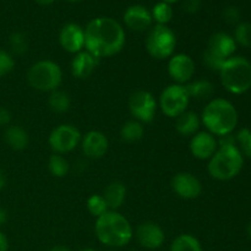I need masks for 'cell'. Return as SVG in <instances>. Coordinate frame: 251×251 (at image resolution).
<instances>
[{
  "label": "cell",
  "instance_id": "obj_17",
  "mask_svg": "<svg viewBox=\"0 0 251 251\" xmlns=\"http://www.w3.org/2000/svg\"><path fill=\"white\" fill-rule=\"evenodd\" d=\"M123 22L129 29L134 32H146L153 26L151 10L140 4L130 5L123 15Z\"/></svg>",
  "mask_w": 251,
  "mask_h": 251
},
{
  "label": "cell",
  "instance_id": "obj_25",
  "mask_svg": "<svg viewBox=\"0 0 251 251\" xmlns=\"http://www.w3.org/2000/svg\"><path fill=\"white\" fill-rule=\"evenodd\" d=\"M48 107L51 112L56 114H63L69 112L71 107V98L68 92L63 90H55L49 93L48 97Z\"/></svg>",
  "mask_w": 251,
  "mask_h": 251
},
{
  "label": "cell",
  "instance_id": "obj_18",
  "mask_svg": "<svg viewBox=\"0 0 251 251\" xmlns=\"http://www.w3.org/2000/svg\"><path fill=\"white\" fill-rule=\"evenodd\" d=\"M59 44L65 51L76 54L85 49V28L75 22L64 25L59 32Z\"/></svg>",
  "mask_w": 251,
  "mask_h": 251
},
{
  "label": "cell",
  "instance_id": "obj_23",
  "mask_svg": "<svg viewBox=\"0 0 251 251\" xmlns=\"http://www.w3.org/2000/svg\"><path fill=\"white\" fill-rule=\"evenodd\" d=\"M186 91L191 100H200V102H208L215 95V85L206 78H198L191 80L185 85Z\"/></svg>",
  "mask_w": 251,
  "mask_h": 251
},
{
  "label": "cell",
  "instance_id": "obj_38",
  "mask_svg": "<svg viewBox=\"0 0 251 251\" xmlns=\"http://www.w3.org/2000/svg\"><path fill=\"white\" fill-rule=\"evenodd\" d=\"M6 186V176H5L4 171L0 168V191Z\"/></svg>",
  "mask_w": 251,
  "mask_h": 251
},
{
  "label": "cell",
  "instance_id": "obj_43",
  "mask_svg": "<svg viewBox=\"0 0 251 251\" xmlns=\"http://www.w3.org/2000/svg\"><path fill=\"white\" fill-rule=\"evenodd\" d=\"M248 235H249V238L251 239V221L249 222V225H248Z\"/></svg>",
  "mask_w": 251,
  "mask_h": 251
},
{
  "label": "cell",
  "instance_id": "obj_42",
  "mask_svg": "<svg viewBox=\"0 0 251 251\" xmlns=\"http://www.w3.org/2000/svg\"><path fill=\"white\" fill-rule=\"evenodd\" d=\"M159 1H163V2H166V4L173 5V4H176V2L180 1V0H159Z\"/></svg>",
  "mask_w": 251,
  "mask_h": 251
},
{
  "label": "cell",
  "instance_id": "obj_11",
  "mask_svg": "<svg viewBox=\"0 0 251 251\" xmlns=\"http://www.w3.org/2000/svg\"><path fill=\"white\" fill-rule=\"evenodd\" d=\"M130 114L135 120L149 124L153 122L158 110V100L150 91L139 90L130 95L127 102Z\"/></svg>",
  "mask_w": 251,
  "mask_h": 251
},
{
  "label": "cell",
  "instance_id": "obj_10",
  "mask_svg": "<svg viewBox=\"0 0 251 251\" xmlns=\"http://www.w3.org/2000/svg\"><path fill=\"white\" fill-rule=\"evenodd\" d=\"M82 134L73 124H60L54 127L48 136V144L53 153L66 154L80 147Z\"/></svg>",
  "mask_w": 251,
  "mask_h": 251
},
{
  "label": "cell",
  "instance_id": "obj_4",
  "mask_svg": "<svg viewBox=\"0 0 251 251\" xmlns=\"http://www.w3.org/2000/svg\"><path fill=\"white\" fill-rule=\"evenodd\" d=\"M244 167V156L237 145H222L208 159L207 172L218 181H229L238 176Z\"/></svg>",
  "mask_w": 251,
  "mask_h": 251
},
{
  "label": "cell",
  "instance_id": "obj_34",
  "mask_svg": "<svg viewBox=\"0 0 251 251\" xmlns=\"http://www.w3.org/2000/svg\"><path fill=\"white\" fill-rule=\"evenodd\" d=\"M240 10L238 9L234 5H229V6L225 7V10L222 11V17L225 20L226 24L228 25H234L237 26L240 22Z\"/></svg>",
  "mask_w": 251,
  "mask_h": 251
},
{
  "label": "cell",
  "instance_id": "obj_22",
  "mask_svg": "<svg viewBox=\"0 0 251 251\" xmlns=\"http://www.w3.org/2000/svg\"><path fill=\"white\" fill-rule=\"evenodd\" d=\"M4 140L7 146L14 151H25L29 145V135L20 125H9L5 129Z\"/></svg>",
  "mask_w": 251,
  "mask_h": 251
},
{
  "label": "cell",
  "instance_id": "obj_12",
  "mask_svg": "<svg viewBox=\"0 0 251 251\" xmlns=\"http://www.w3.org/2000/svg\"><path fill=\"white\" fill-rule=\"evenodd\" d=\"M195 70V61L188 54L176 53L168 59L167 71L173 83L185 86L194 78Z\"/></svg>",
  "mask_w": 251,
  "mask_h": 251
},
{
  "label": "cell",
  "instance_id": "obj_6",
  "mask_svg": "<svg viewBox=\"0 0 251 251\" xmlns=\"http://www.w3.org/2000/svg\"><path fill=\"white\" fill-rule=\"evenodd\" d=\"M26 81L33 90L50 93L58 90L63 83V70L55 61L42 59L29 66Z\"/></svg>",
  "mask_w": 251,
  "mask_h": 251
},
{
  "label": "cell",
  "instance_id": "obj_28",
  "mask_svg": "<svg viewBox=\"0 0 251 251\" xmlns=\"http://www.w3.org/2000/svg\"><path fill=\"white\" fill-rule=\"evenodd\" d=\"M151 15L152 20H153V22H156V25L168 26V24L174 17L173 6L169 4H166V2L163 1H158L157 4H154L153 7H152Z\"/></svg>",
  "mask_w": 251,
  "mask_h": 251
},
{
  "label": "cell",
  "instance_id": "obj_44",
  "mask_svg": "<svg viewBox=\"0 0 251 251\" xmlns=\"http://www.w3.org/2000/svg\"><path fill=\"white\" fill-rule=\"evenodd\" d=\"M78 251H96V250L92 249V248H82V249H80Z\"/></svg>",
  "mask_w": 251,
  "mask_h": 251
},
{
  "label": "cell",
  "instance_id": "obj_41",
  "mask_svg": "<svg viewBox=\"0 0 251 251\" xmlns=\"http://www.w3.org/2000/svg\"><path fill=\"white\" fill-rule=\"evenodd\" d=\"M48 251H71L68 247L65 245H55V247L50 248Z\"/></svg>",
  "mask_w": 251,
  "mask_h": 251
},
{
  "label": "cell",
  "instance_id": "obj_31",
  "mask_svg": "<svg viewBox=\"0 0 251 251\" xmlns=\"http://www.w3.org/2000/svg\"><path fill=\"white\" fill-rule=\"evenodd\" d=\"M237 46L251 49V22H239L233 34Z\"/></svg>",
  "mask_w": 251,
  "mask_h": 251
},
{
  "label": "cell",
  "instance_id": "obj_37",
  "mask_svg": "<svg viewBox=\"0 0 251 251\" xmlns=\"http://www.w3.org/2000/svg\"><path fill=\"white\" fill-rule=\"evenodd\" d=\"M0 251H9V239L0 230Z\"/></svg>",
  "mask_w": 251,
  "mask_h": 251
},
{
  "label": "cell",
  "instance_id": "obj_24",
  "mask_svg": "<svg viewBox=\"0 0 251 251\" xmlns=\"http://www.w3.org/2000/svg\"><path fill=\"white\" fill-rule=\"evenodd\" d=\"M145 135V126L142 123L131 119L124 123L120 129V139L126 144H135L142 140Z\"/></svg>",
  "mask_w": 251,
  "mask_h": 251
},
{
  "label": "cell",
  "instance_id": "obj_5",
  "mask_svg": "<svg viewBox=\"0 0 251 251\" xmlns=\"http://www.w3.org/2000/svg\"><path fill=\"white\" fill-rule=\"evenodd\" d=\"M221 83L232 95H243L251 88V61L240 55H233L218 71Z\"/></svg>",
  "mask_w": 251,
  "mask_h": 251
},
{
  "label": "cell",
  "instance_id": "obj_20",
  "mask_svg": "<svg viewBox=\"0 0 251 251\" xmlns=\"http://www.w3.org/2000/svg\"><path fill=\"white\" fill-rule=\"evenodd\" d=\"M201 125V117L193 110H186L176 119V132L185 137H191L200 131Z\"/></svg>",
  "mask_w": 251,
  "mask_h": 251
},
{
  "label": "cell",
  "instance_id": "obj_46",
  "mask_svg": "<svg viewBox=\"0 0 251 251\" xmlns=\"http://www.w3.org/2000/svg\"><path fill=\"white\" fill-rule=\"evenodd\" d=\"M109 251H119V250H118V249H110Z\"/></svg>",
  "mask_w": 251,
  "mask_h": 251
},
{
  "label": "cell",
  "instance_id": "obj_15",
  "mask_svg": "<svg viewBox=\"0 0 251 251\" xmlns=\"http://www.w3.org/2000/svg\"><path fill=\"white\" fill-rule=\"evenodd\" d=\"M80 147L86 158L100 159L108 153L109 140L104 132L98 131V130H91L82 135Z\"/></svg>",
  "mask_w": 251,
  "mask_h": 251
},
{
  "label": "cell",
  "instance_id": "obj_32",
  "mask_svg": "<svg viewBox=\"0 0 251 251\" xmlns=\"http://www.w3.org/2000/svg\"><path fill=\"white\" fill-rule=\"evenodd\" d=\"M237 140V146L243 153V156L248 157L251 159V130L243 127L235 135Z\"/></svg>",
  "mask_w": 251,
  "mask_h": 251
},
{
  "label": "cell",
  "instance_id": "obj_7",
  "mask_svg": "<svg viewBox=\"0 0 251 251\" xmlns=\"http://www.w3.org/2000/svg\"><path fill=\"white\" fill-rule=\"evenodd\" d=\"M237 47L234 38L229 33L216 32L208 39L207 47L202 54L203 63L210 70L218 73L226 60L234 55Z\"/></svg>",
  "mask_w": 251,
  "mask_h": 251
},
{
  "label": "cell",
  "instance_id": "obj_13",
  "mask_svg": "<svg viewBox=\"0 0 251 251\" xmlns=\"http://www.w3.org/2000/svg\"><path fill=\"white\" fill-rule=\"evenodd\" d=\"M172 190L176 196L184 200H194L202 194V184L200 179L189 172H179L172 178Z\"/></svg>",
  "mask_w": 251,
  "mask_h": 251
},
{
  "label": "cell",
  "instance_id": "obj_30",
  "mask_svg": "<svg viewBox=\"0 0 251 251\" xmlns=\"http://www.w3.org/2000/svg\"><path fill=\"white\" fill-rule=\"evenodd\" d=\"M86 207H87L90 215L95 217L96 220L102 215H104L105 212L110 211L102 194H93V195H91L87 199V201H86Z\"/></svg>",
  "mask_w": 251,
  "mask_h": 251
},
{
  "label": "cell",
  "instance_id": "obj_27",
  "mask_svg": "<svg viewBox=\"0 0 251 251\" xmlns=\"http://www.w3.org/2000/svg\"><path fill=\"white\" fill-rule=\"evenodd\" d=\"M48 171L55 178H64L70 171V163L63 154L53 153L48 159Z\"/></svg>",
  "mask_w": 251,
  "mask_h": 251
},
{
  "label": "cell",
  "instance_id": "obj_14",
  "mask_svg": "<svg viewBox=\"0 0 251 251\" xmlns=\"http://www.w3.org/2000/svg\"><path fill=\"white\" fill-rule=\"evenodd\" d=\"M134 235L137 243L147 250L159 249L166 242V233L163 228L152 221H146L137 226Z\"/></svg>",
  "mask_w": 251,
  "mask_h": 251
},
{
  "label": "cell",
  "instance_id": "obj_21",
  "mask_svg": "<svg viewBox=\"0 0 251 251\" xmlns=\"http://www.w3.org/2000/svg\"><path fill=\"white\" fill-rule=\"evenodd\" d=\"M126 186L122 181L114 180L108 184L103 190V198L110 211H118L126 200Z\"/></svg>",
  "mask_w": 251,
  "mask_h": 251
},
{
  "label": "cell",
  "instance_id": "obj_16",
  "mask_svg": "<svg viewBox=\"0 0 251 251\" xmlns=\"http://www.w3.org/2000/svg\"><path fill=\"white\" fill-rule=\"evenodd\" d=\"M189 150L194 158L208 161L218 150V137L206 130L196 132L194 136L190 137Z\"/></svg>",
  "mask_w": 251,
  "mask_h": 251
},
{
  "label": "cell",
  "instance_id": "obj_26",
  "mask_svg": "<svg viewBox=\"0 0 251 251\" xmlns=\"http://www.w3.org/2000/svg\"><path fill=\"white\" fill-rule=\"evenodd\" d=\"M169 251H203L200 240L194 235L184 233L174 238Z\"/></svg>",
  "mask_w": 251,
  "mask_h": 251
},
{
  "label": "cell",
  "instance_id": "obj_9",
  "mask_svg": "<svg viewBox=\"0 0 251 251\" xmlns=\"http://www.w3.org/2000/svg\"><path fill=\"white\" fill-rule=\"evenodd\" d=\"M158 109L171 119H176L179 115L188 110L190 104V96L184 85L172 83L164 87L158 97Z\"/></svg>",
  "mask_w": 251,
  "mask_h": 251
},
{
  "label": "cell",
  "instance_id": "obj_33",
  "mask_svg": "<svg viewBox=\"0 0 251 251\" xmlns=\"http://www.w3.org/2000/svg\"><path fill=\"white\" fill-rule=\"evenodd\" d=\"M15 68V58L10 51L0 49V78L9 75Z\"/></svg>",
  "mask_w": 251,
  "mask_h": 251
},
{
  "label": "cell",
  "instance_id": "obj_29",
  "mask_svg": "<svg viewBox=\"0 0 251 251\" xmlns=\"http://www.w3.org/2000/svg\"><path fill=\"white\" fill-rule=\"evenodd\" d=\"M10 53L12 55H24L28 50V39L24 32H12L9 37Z\"/></svg>",
  "mask_w": 251,
  "mask_h": 251
},
{
  "label": "cell",
  "instance_id": "obj_2",
  "mask_svg": "<svg viewBox=\"0 0 251 251\" xmlns=\"http://www.w3.org/2000/svg\"><path fill=\"white\" fill-rule=\"evenodd\" d=\"M95 234L104 247L119 249L131 242L134 228L124 215L118 211H108L96 220Z\"/></svg>",
  "mask_w": 251,
  "mask_h": 251
},
{
  "label": "cell",
  "instance_id": "obj_1",
  "mask_svg": "<svg viewBox=\"0 0 251 251\" xmlns=\"http://www.w3.org/2000/svg\"><path fill=\"white\" fill-rule=\"evenodd\" d=\"M125 43L124 27L113 17H96L85 27V49L100 60L119 54Z\"/></svg>",
  "mask_w": 251,
  "mask_h": 251
},
{
  "label": "cell",
  "instance_id": "obj_8",
  "mask_svg": "<svg viewBox=\"0 0 251 251\" xmlns=\"http://www.w3.org/2000/svg\"><path fill=\"white\" fill-rule=\"evenodd\" d=\"M145 47L149 55L156 60H168L176 54V36L169 26L154 25L147 32Z\"/></svg>",
  "mask_w": 251,
  "mask_h": 251
},
{
  "label": "cell",
  "instance_id": "obj_3",
  "mask_svg": "<svg viewBox=\"0 0 251 251\" xmlns=\"http://www.w3.org/2000/svg\"><path fill=\"white\" fill-rule=\"evenodd\" d=\"M200 117L206 131L216 137L233 134L239 122L237 108L226 98H212L208 100Z\"/></svg>",
  "mask_w": 251,
  "mask_h": 251
},
{
  "label": "cell",
  "instance_id": "obj_35",
  "mask_svg": "<svg viewBox=\"0 0 251 251\" xmlns=\"http://www.w3.org/2000/svg\"><path fill=\"white\" fill-rule=\"evenodd\" d=\"M201 0H183L181 1V9L189 15H194L200 11L201 9Z\"/></svg>",
  "mask_w": 251,
  "mask_h": 251
},
{
  "label": "cell",
  "instance_id": "obj_36",
  "mask_svg": "<svg viewBox=\"0 0 251 251\" xmlns=\"http://www.w3.org/2000/svg\"><path fill=\"white\" fill-rule=\"evenodd\" d=\"M11 120L12 115L10 110L0 105V127H7L9 125H11Z\"/></svg>",
  "mask_w": 251,
  "mask_h": 251
},
{
  "label": "cell",
  "instance_id": "obj_19",
  "mask_svg": "<svg viewBox=\"0 0 251 251\" xmlns=\"http://www.w3.org/2000/svg\"><path fill=\"white\" fill-rule=\"evenodd\" d=\"M100 64V59L96 58L92 53L83 49L74 54L70 63V71L73 76L78 80H87L93 75Z\"/></svg>",
  "mask_w": 251,
  "mask_h": 251
},
{
  "label": "cell",
  "instance_id": "obj_45",
  "mask_svg": "<svg viewBox=\"0 0 251 251\" xmlns=\"http://www.w3.org/2000/svg\"><path fill=\"white\" fill-rule=\"evenodd\" d=\"M65 1H68V2H81V1H83V0H65Z\"/></svg>",
  "mask_w": 251,
  "mask_h": 251
},
{
  "label": "cell",
  "instance_id": "obj_40",
  "mask_svg": "<svg viewBox=\"0 0 251 251\" xmlns=\"http://www.w3.org/2000/svg\"><path fill=\"white\" fill-rule=\"evenodd\" d=\"M6 220H7L6 211H5L4 208L0 207V227H1L5 222H6Z\"/></svg>",
  "mask_w": 251,
  "mask_h": 251
},
{
  "label": "cell",
  "instance_id": "obj_39",
  "mask_svg": "<svg viewBox=\"0 0 251 251\" xmlns=\"http://www.w3.org/2000/svg\"><path fill=\"white\" fill-rule=\"evenodd\" d=\"M34 2L39 6H50L55 2V0H34Z\"/></svg>",
  "mask_w": 251,
  "mask_h": 251
}]
</instances>
